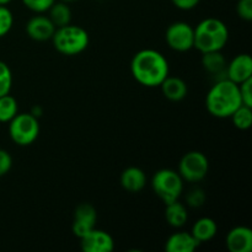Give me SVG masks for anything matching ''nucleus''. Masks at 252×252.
Returning a JSON list of instances; mask_svg holds the SVG:
<instances>
[{
	"instance_id": "nucleus-1",
	"label": "nucleus",
	"mask_w": 252,
	"mask_h": 252,
	"mask_svg": "<svg viewBox=\"0 0 252 252\" xmlns=\"http://www.w3.org/2000/svg\"><path fill=\"white\" fill-rule=\"evenodd\" d=\"M130 73L140 85L158 88L170 74L169 62L157 49H142L130 61Z\"/></svg>"
},
{
	"instance_id": "nucleus-2",
	"label": "nucleus",
	"mask_w": 252,
	"mask_h": 252,
	"mask_svg": "<svg viewBox=\"0 0 252 252\" xmlns=\"http://www.w3.org/2000/svg\"><path fill=\"white\" fill-rule=\"evenodd\" d=\"M241 105L239 85L226 78L217 80L206 96L207 111L217 118H230Z\"/></svg>"
},
{
	"instance_id": "nucleus-3",
	"label": "nucleus",
	"mask_w": 252,
	"mask_h": 252,
	"mask_svg": "<svg viewBox=\"0 0 252 252\" xmlns=\"http://www.w3.org/2000/svg\"><path fill=\"white\" fill-rule=\"evenodd\" d=\"M193 29L194 48L201 53L221 52L229 41L228 26L217 17H207Z\"/></svg>"
},
{
	"instance_id": "nucleus-4",
	"label": "nucleus",
	"mask_w": 252,
	"mask_h": 252,
	"mask_svg": "<svg viewBox=\"0 0 252 252\" xmlns=\"http://www.w3.org/2000/svg\"><path fill=\"white\" fill-rule=\"evenodd\" d=\"M52 42L57 52L63 56H78L88 48L90 36L81 26L69 24L57 27Z\"/></svg>"
},
{
	"instance_id": "nucleus-5",
	"label": "nucleus",
	"mask_w": 252,
	"mask_h": 252,
	"mask_svg": "<svg viewBox=\"0 0 252 252\" xmlns=\"http://www.w3.org/2000/svg\"><path fill=\"white\" fill-rule=\"evenodd\" d=\"M152 189L165 204L180 199L184 192V180L176 170L161 169L152 179Z\"/></svg>"
},
{
	"instance_id": "nucleus-6",
	"label": "nucleus",
	"mask_w": 252,
	"mask_h": 252,
	"mask_svg": "<svg viewBox=\"0 0 252 252\" xmlns=\"http://www.w3.org/2000/svg\"><path fill=\"white\" fill-rule=\"evenodd\" d=\"M9 134L12 142L20 147L31 145L39 134L38 118L31 112L17 113L9 122Z\"/></svg>"
},
{
	"instance_id": "nucleus-7",
	"label": "nucleus",
	"mask_w": 252,
	"mask_h": 252,
	"mask_svg": "<svg viewBox=\"0 0 252 252\" xmlns=\"http://www.w3.org/2000/svg\"><path fill=\"white\" fill-rule=\"evenodd\" d=\"M208 171V158L198 150H191L184 154L179 162V169H177V172L182 177V180L191 184H197L206 179Z\"/></svg>"
},
{
	"instance_id": "nucleus-8",
	"label": "nucleus",
	"mask_w": 252,
	"mask_h": 252,
	"mask_svg": "<svg viewBox=\"0 0 252 252\" xmlns=\"http://www.w3.org/2000/svg\"><path fill=\"white\" fill-rule=\"evenodd\" d=\"M165 41L169 48L175 52L184 53L191 51L194 48V29L185 21L174 22L167 27Z\"/></svg>"
},
{
	"instance_id": "nucleus-9",
	"label": "nucleus",
	"mask_w": 252,
	"mask_h": 252,
	"mask_svg": "<svg viewBox=\"0 0 252 252\" xmlns=\"http://www.w3.org/2000/svg\"><path fill=\"white\" fill-rule=\"evenodd\" d=\"M97 212L91 203H80L74 211L71 230L78 239L83 238L91 229L96 228Z\"/></svg>"
},
{
	"instance_id": "nucleus-10",
	"label": "nucleus",
	"mask_w": 252,
	"mask_h": 252,
	"mask_svg": "<svg viewBox=\"0 0 252 252\" xmlns=\"http://www.w3.org/2000/svg\"><path fill=\"white\" fill-rule=\"evenodd\" d=\"M80 240V248L84 252H111L115 249V240L105 230L94 228L86 233Z\"/></svg>"
},
{
	"instance_id": "nucleus-11",
	"label": "nucleus",
	"mask_w": 252,
	"mask_h": 252,
	"mask_svg": "<svg viewBox=\"0 0 252 252\" xmlns=\"http://www.w3.org/2000/svg\"><path fill=\"white\" fill-rule=\"evenodd\" d=\"M57 27L48 16L43 14H37L31 17L26 24V33L31 39L37 42L49 41L53 37Z\"/></svg>"
},
{
	"instance_id": "nucleus-12",
	"label": "nucleus",
	"mask_w": 252,
	"mask_h": 252,
	"mask_svg": "<svg viewBox=\"0 0 252 252\" xmlns=\"http://www.w3.org/2000/svg\"><path fill=\"white\" fill-rule=\"evenodd\" d=\"M225 76L235 84H241L252 78V58L249 53L238 54L226 64Z\"/></svg>"
},
{
	"instance_id": "nucleus-13",
	"label": "nucleus",
	"mask_w": 252,
	"mask_h": 252,
	"mask_svg": "<svg viewBox=\"0 0 252 252\" xmlns=\"http://www.w3.org/2000/svg\"><path fill=\"white\" fill-rule=\"evenodd\" d=\"M225 244L230 252H251L252 230L249 226H235L226 235Z\"/></svg>"
},
{
	"instance_id": "nucleus-14",
	"label": "nucleus",
	"mask_w": 252,
	"mask_h": 252,
	"mask_svg": "<svg viewBox=\"0 0 252 252\" xmlns=\"http://www.w3.org/2000/svg\"><path fill=\"white\" fill-rule=\"evenodd\" d=\"M201 244L189 231H179L169 236L165 243L166 252H193Z\"/></svg>"
},
{
	"instance_id": "nucleus-15",
	"label": "nucleus",
	"mask_w": 252,
	"mask_h": 252,
	"mask_svg": "<svg viewBox=\"0 0 252 252\" xmlns=\"http://www.w3.org/2000/svg\"><path fill=\"white\" fill-rule=\"evenodd\" d=\"M120 184L127 192L137 193L142 191L147 185V175L140 167L129 166L123 170L121 174Z\"/></svg>"
},
{
	"instance_id": "nucleus-16",
	"label": "nucleus",
	"mask_w": 252,
	"mask_h": 252,
	"mask_svg": "<svg viewBox=\"0 0 252 252\" xmlns=\"http://www.w3.org/2000/svg\"><path fill=\"white\" fill-rule=\"evenodd\" d=\"M159 88H161L162 95L172 102L182 101L189 94V86L186 81L180 76H170V74L165 78Z\"/></svg>"
},
{
	"instance_id": "nucleus-17",
	"label": "nucleus",
	"mask_w": 252,
	"mask_h": 252,
	"mask_svg": "<svg viewBox=\"0 0 252 252\" xmlns=\"http://www.w3.org/2000/svg\"><path fill=\"white\" fill-rule=\"evenodd\" d=\"M226 62L225 57L218 52H208V53H202V65L206 69V71L211 75H214L219 79H224L226 70ZM226 78V76H225Z\"/></svg>"
},
{
	"instance_id": "nucleus-18",
	"label": "nucleus",
	"mask_w": 252,
	"mask_h": 252,
	"mask_svg": "<svg viewBox=\"0 0 252 252\" xmlns=\"http://www.w3.org/2000/svg\"><path fill=\"white\" fill-rule=\"evenodd\" d=\"M217 233H218V225H217L216 220L209 217H202V218L197 219L191 230V234L199 244L207 243L216 238Z\"/></svg>"
},
{
	"instance_id": "nucleus-19",
	"label": "nucleus",
	"mask_w": 252,
	"mask_h": 252,
	"mask_svg": "<svg viewBox=\"0 0 252 252\" xmlns=\"http://www.w3.org/2000/svg\"><path fill=\"white\" fill-rule=\"evenodd\" d=\"M165 219L172 228L180 229L189 220V213L184 203L180 199L165 204Z\"/></svg>"
},
{
	"instance_id": "nucleus-20",
	"label": "nucleus",
	"mask_w": 252,
	"mask_h": 252,
	"mask_svg": "<svg viewBox=\"0 0 252 252\" xmlns=\"http://www.w3.org/2000/svg\"><path fill=\"white\" fill-rule=\"evenodd\" d=\"M48 17L56 27L69 25L71 21V10L69 4L63 1H56L48 10Z\"/></svg>"
},
{
	"instance_id": "nucleus-21",
	"label": "nucleus",
	"mask_w": 252,
	"mask_h": 252,
	"mask_svg": "<svg viewBox=\"0 0 252 252\" xmlns=\"http://www.w3.org/2000/svg\"><path fill=\"white\" fill-rule=\"evenodd\" d=\"M19 113V105L10 94L0 96V122L9 123Z\"/></svg>"
},
{
	"instance_id": "nucleus-22",
	"label": "nucleus",
	"mask_w": 252,
	"mask_h": 252,
	"mask_svg": "<svg viewBox=\"0 0 252 252\" xmlns=\"http://www.w3.org/2000/svg\"><path fill=\"white\" fill-rule=\"evenodd\" d=\"M230 118L231 121H233V125L235 126L238 129H249V128L251 127L252 123V107L241 105L240 107H238L234 111V113L230 116Z\"/></svg>"
},
{
	"instance_id": "nucleus-23",
	"label": "nucleus",
	"mask_w": 252,
	"mask_h": 252,
	"mask_svg": "<svg viewBox=\"0 0 252 252\" xmlns=\"http://www.w3.org/2000/svg\"><path fill=\"white\" fill-rule=\"evenodd\" d=\"M12 86V73L5 62L0 61V96L10 94Z\"/></svg>"
},
{
	"instance_id": "nucleus-24",
	"label": "nucleus",
	"mask_w": 252,
	"mask_h": 252,
	"mask_svg": "<svg viewBox=\"0 0 252 252\" xmlns=\"http://www.w3.org/2000/svg\"><path fill=\"white\" fill-rule=\"evenodd\" d=\"M14 25V15L6 5H0V38L6 36Z\"/></svg>"
},
{
	"instance_id": "nucleus-25",
	"label": "nucleus",
	"mask_w": 252,
	"mask_h": 252,
	"mask_svg": "<svg viewBox=\"0 0 252 252\" xmlns=\"http://www.w3.org/2000/svg\"><path fill=\"white\" fill-rule=\"evenodd\" d=\"M186 203L187 206L192 208H201L206 203V193L202 189H192L189 193L186 194Z\"/></svg>"
},
{
	"instance_id": "nucleus-26",
	"label": "nucleus",
	"mask_w": 252,
	"mask_h": 252,
	"mask_svg": "<svg viewBox=\"0 0 252 252\" xmlns=\"http://www.w3.org/2000/svg\"><path fill=\"white\" fill-rule=\"evenodd\" d=\"M22 4L31 11L36 14H43L48 11L49 7L57 1V0H21Z\"/></svg>"
},
{
	"instance_id": "nucleus-27",
	"label": "nucleus",
	"mask_w": 252,
	"mask_h": 252,
	"mask_svg": "<svg viewBox=\"0 0 252 252\" xmlns=\"http://www.w3.org/2000/svg\"><path fill=\"white\" fill-rule=\"evenodd\" d=\"M236 12L244 21H252V0H239L236 4Z\"/></svg>"
},
{
	"instance_id": "nucleus-28",
	"label": "nucleus",
	"mask_w": 252,
	"mask_h": 252,
	"mask_svg": "<svg viewBox=\"0 0 252 252\" xmlns=\"http://www.w3.org/2000/svg\"><path fill=\"white\" fill-rule=\"evenodd\" d=\"M239 91H240L243 105L252 107V78L239 84Z\"/></svg>"
},
{
	"instance_id": "nucleus-29",
	"label": "nucleus",
	"mask_w": 252,
	"mask_h": 252,
	"mask_svg": "<svg viewBox=\"0 0 252 252\" xmlns=\"http://www.w3.org/2000/svg\"><path fill=\"white\" fill-rule=\"evenodd\" d=\"M12 167V158L9 152L0 149V177L5 176Z\"/></svg>"
},
{
	"instance_id": "nucleus-30",
	"label": "nucleus",
	"mask_w": 252,
	"mask_h": 252,
	"mask_svg": "<svg viewBox=\"0 0 252 252\" xmlns=\"http://www.w3.org/2000/svg\"><path fill=\"white\" fill-rule=\"evenodd\" d=\"M172 4L180 10H184V11H189V10L194 9L197 5L201 2V0H171Z\"/></svg>"
},
{
	"instance_id": "nucleus-31",
	"label": "nucleus",
	"mask_w": 252,
	"mask_h": 252,
	"mask_svg": "<svg viewBox=\"0 0 252 252\" xmlns=\"http://www.w3.org/2000/svg\"><path fill=\"white\" fill-rule=\"evenodd\" d=\"M31 113H32V115H33V116H36L37 118H38L39 116L42 115V108L39 107V106H34V107L31 110Z\"/></svg>"
},
{
	"instance_id": "nucleus-32",
	"label": "nucleus",
	"mask_w": 252,
	"mask_h": 252,
	"mask_svg": "<svg viewBox=\"0 0 252 252\" xmlns=\"http://www.w3.org/2000/svg\"><path fill=\"white\" fill-rule=\"evenodd\" d=\"M11 1L12 0H0V5H7V4H10Z\"/></svg>"
},
{
	"instance_id": "nucleus-33",
	"label": "nucleus",
	"mask_w": 252,
	"mask_h": 252,
	"mask_svg": "<svg viewBox=\"0 0 252 252\" xmlns=\"http://www.w3.org/2000/svg\"><path fill=\"white\" fill-rule=\"evenodd\" d=\"M59 1L66 2V4H71V2H75V1H78V0H59Z\"/></svg>"
}]
</instances>
